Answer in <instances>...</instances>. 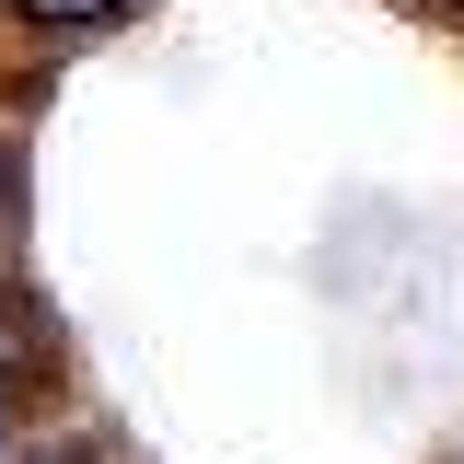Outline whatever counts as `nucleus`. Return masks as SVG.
<instances>
[{
  "instance_id": "obj_2",
  "label": "nucleus",
  "mask_w": 464,
  "mask_h": 464,
  "mask_svg": "<svg viewBox=\"0 0 464 464\" xmlns=\"http://www.w3.org/2000/svg\"><path fill=\"white\" fill-rule=\"evenodd\" d=\"M0 221H24V151H12V128H0Z\"/></svg>"
},
{
  "instance_id": "obj_1",
  "label": "nucleus",
  "mask_w": 464,
  "mask_h": 464,
  "mask_svg": "<svg viewBox=\"0 0 464 464\" xmlns=\"http://www.w3.org/2000/svg\"><path fill=\"white\" fill-rule=\"evenodd\" d=\"M24 24H105V12H128V0H12Z\"/></svg>"
}]
</instances>
